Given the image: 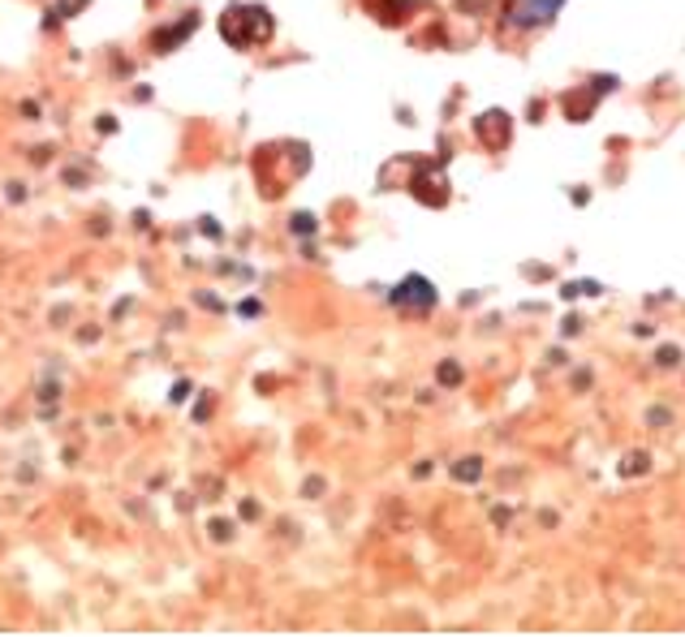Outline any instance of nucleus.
Wrapping results in <instances>:
<instances>
[{
    "label": "nucleus",
    "instance_id": "nucleus-1",
    "mask_svg": "<svg viewBox=\"0 0 685 637\" xmlns=\"http://www.w3.org/2000/svg\"><path fill=\"white\" fill-rule=\"evenodd\" d=\"M78 5H87V0H61V9H65V13H74Z\"/></svg>",
    "mask_w": 685,
    "mask_h": 637
}]
</instances>
